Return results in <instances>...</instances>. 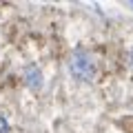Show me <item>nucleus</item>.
<instances>
[{
  "instance_id": "f257e3e1",
  "label": "nucleus",
  "mask_w": 133,
  "mask_h": 133,
  "mask_svg": "<svg viewBox=\"0 0 133 133\" xmlns=\"http://www.w3.org/2000/svg\"><path fill=\"white\" fill-rule=\"evenodd\" d=\"M69 73L80 82H91L95 78V62L91 58V53L82 51V49L73 51L71 58H69Z\"/></svg>"
},
{
  "instance_id": "f03ea898",
  "label": "nucleus",
  "mask_w": 133,
  "mask_h": 133,
  "mask_svg": "<svg viewBox=\"0 0 133 133\" xmlns=\"http://www.w3.org/2000/svg\"><path fill=\"white\" fill-rule=\"evenodd\" d=\"M22 73H24V80H27V84L31 89H40L42 87V73H40L38 64H27Z\"/></svg>"
},
{
  "instance_id": "7ed1b4c3",
  "label": "nucleus",
  "mask_w": 133,
  "mask_h": 133,
  "mask_svg": "<svg viewBox=\"0 0 133 133\" xmlns=\"http://www.w3.org/2000/svg\"><path fill=\"white\" fill-rule=\"evenodd\" d=\"M0 133H9V124H7V120L0 115Z\"/></svg>"
},
{
  "instance_id": "20e7f679",
  "label": "nucleus",
  "mask_w": 133,
  "mask_h": 133,
  "mask_svg": "<svg viewBox=\"0 0 133 133\" xmlns=\"http://www.w3.org/2000/svg\"><path fill=\"white\" fill-rule=\"evenodd\" d=\"M131 66H133V49H131Z\"/></svg>"
}]
</instances>
